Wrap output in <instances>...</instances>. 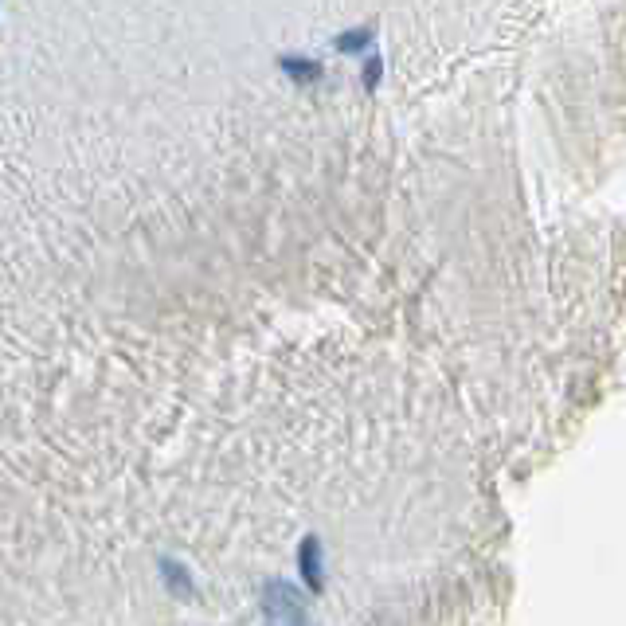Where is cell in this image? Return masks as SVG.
<instances>
[{
    "label": "cell",
    "mask_w": 626,
    "mask_h": 626,
    "mask_svg": "<svg viewBox=\"0 0 626 626\" xmlns=\"http://www.w3.org/2000/svg\"><path fill=\"white\" fill-rule=\"evenodd\" d=\"M263 615L270 623H306V599L286 580L263 583Z\"/></svg>",
    "instance_id": "cell-1"
},
{
    "label": "cell",
    "mask_w": 626,
    "mask_h": 626,
    "mask_svg": "<svg viewBox=\"0 0 626 626\" xmlns=\"http://www.w3.org/2000/svg\"><path fill=\"white\" fill-rule=\"evenodd\" d=\"M298 572H302V580L310 587L313 595H321L325 591V548H321V537H302L298 544Z\"/></svg>",
    "instance_id": "cell-2"
},
{
    "label": "cell",
    "mask_w": 626,
    "mask_h": 626,
    "mask_svg": "<svg viewBox=\"0 0 626 626\" xmlns=\"http://www.w3.org/2000/svg\"><path fill=\"white\" fill-rule=\"evenodd\" d=\"M157 572H161V583H165V591L173 595V599H196V580L188 576V568L173 560V556H165L161 564H157Z\"/></svg>",
    "instance_id": "cell-3"
},
{
    "label": "cell",
    "mask_w": 626,
    "mask_h": 626,
    "mask_svg": "<svg viewBox=\"0 0 626 626\" xmlns=\"http://www.w3.org/2000/svg\"><path fill=\"white\" fill-rule=\"evenodd\" d=\"M278 67L298 83V87H306V83H317L321 75H325V67L310 59V55H298V51H286V55H278Z\"/></svg>",
    "instance_id": "cell-4"
},
{
    "label": "cell",
    "mask_w": 626,
    "mask_h": 626,
    "mask_svg": "<svg viewBox=\"0 0 626 626\" xmlns=\"http://www.w3.org/2000/svg\"><path fill=\"white\" fill-rule=\"evenodd\" d=\"M372 40H376L372 28H349V32H341L333 40V51H341V55H364L372 47Z\"/></svg>",
    "instance_id": "cell-5"
},
{
    "label": "cell",
    "mask_w": 626,
    "mask_h": 626,
    "mask_svg": "<svg viewBox=\"0 0 626 626\" xmlns=\"http://www.w3.org/2000/svg\"><path fill=\"white\" fill-rule=\"evenodd\" d=\"M380 79H384V59H380V55H364V71H360V87L368 90V94H372V90L380 87Z\"/></svg>",
    "instance_id": "cell-6"
}]
</instances>
